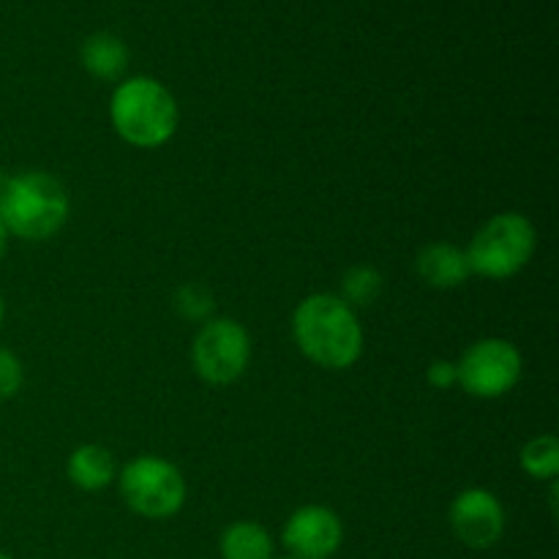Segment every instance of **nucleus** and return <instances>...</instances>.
Wrapping results in <instances>:
<instances>
[{"instance_id": "nucleus-1", "label": "nucleus", "mask_w": 559, "mask_h": 559, "mask_svg": "<svg viewBox=\"0 0 559 559\" xmlns=\"http://www.w3.org/2000/svg\"><path fill=\"white\" fill-rule=\"evenodd\" d=\"M293 338L314 366L344 371L364 355V325L353 306L336 293H314L293 311Z\"/></svg>"}, {"instance_id": "nucleus-2", "label": "nucleus", "mask_w": 559, "mask_h": 559, "mask_svg": "<svg viewBox=\"0 0 559 559\" xmlns=\"http://www.w3.org/2000/svg\"><path fill=\"white\" fill-rule=\"evenodd\" d=\"M71 200L63 180L44 169H25L5 178L0 189V222L11 238L44 243L69 222Z\"/></svg>"}, {"instance_id": "nucleus-3", "label": "nucleus", "mask_w": 559, "mask_h": 559, "mask_svg": "<svg viewBox=\"0 0 559 559\" xmlns=\"http://www.w3.org/2000/svg\"><path fill=\"white\" fill-rule=\"evenodd\" d=\"M109 120L120 140L142 151H153L175 136L180 109L164 82L153 76H129L112 91Z\"/></svg>"}, {"instance_id": "nucleus-4", "label": "nucleus", "mask_w": 559, "mask_h": 559, "mask_svg": "<svg viewBox=\"0 0 559 559\" xmlns=\"http://www.w3.org/2000/svg\"><path fill=\"white\" fill-rule=\"evenodd\" d=\"M535 249H538L535 224L524 213L508 211L491 216L473 235L464 254H467L469 271L475 276L502 282V278L522 273L530 265V260H533Z\"/></svg>"}, {"instance_id": "nucleus-5", "label": "nucleus", "mask_w": 559, "mask_h": 559, "mask_svg": "<svg viewBox=\"0 0 559 559\" xmlns=\"http://www.w3.org/2000/svg\"><path fill=\"white\" fill-rule=\"evenodd\" d=\"M118 489L126 506L142 519H173L183 511L186 486L183 473L162 456H136L118 469Z\"/></svg>"}, {"instance_id": "nucleus-6", "label": "nucleus", "mask_w": 559, "mask_h": 559, "mask_svg": "<svg viewBox=\"0 0 559 559\" xmlns=\"http://www.w3.org/2000/svg\"><path fill=\"white\" fill-rule=\"evenodd\" d=\"M191 364L207 385H233L251 364V336L246 325L229 317L202 322L191 344Z\"/></svg>"}, {"instance_id": "nucleus-7", "label": "nucleus", "mask_w": 559, "mask_h": 559, "mask_svg": "<svg viewBox=\"0 0 559 559\" xmlns=\"http://www.w3.org/2000/svg\"><path fill=\"white\" fill-rule=\"evenodd\" d=\"M524 358L508 338H480L469 344L456 360V385L467 396L500 399L519 385Z\"/></svg>"}, {"instance_id": "nucleus-8", "label": "nucleus", "mask_w": 559, "mask_h": 559, "mask_svg": "<svg viewBox=\"0 0 559 559\" xmlns=\"http://www.w3.org/2000/svg\"><path fill=\"white\" fill-rule=\"evenodd\" d=\"M448 522L467 549L486 551L500 544L506 533V508L489 489H464L451 502Z\"/></svg>"}, {"instance_id": "nucleus-9", "label": "nucleus", "mask_w": 559, "mask_h": 559, "mask_svg": "<svg viewBox=\"0 0 559 559\" xmlns=\"http://www.w3.org/2000/svg\"><path fill=\"white\" fill-rule=\"evenodd\" d=\"M282 544L289 559H331L344 544V524L325 506H304L284 522Z\"/></svg>"}, {"instance_id": "nucleus-10", "label": "nucleus", "mask_w": 559, "mask_h": 559, "mask_svg": "<svg viewBox=\"0 0 559 559\" xmlns=\"http://www.w3.org/2000/svg\"><path fill=\"white\" fill-rule=\"evenodd\" d=\"M415 271H418L420 282L435 289H456L473 276L464 249L445 243V240H437V243L420 249L418 260H415Z\"/></svg>"}, {"instance_id": "nucleus-11", "label": "nucleus", "mask_w": 559, "mask_h": 559, "mask_svg": "<svg viewBox=\"0 0 559 559\" xmlns=\"http://www.w3.org/2000/svg\"><path fill=\"white\" fill-rule=\"evenodd\" d=\"M66 475L80 491H102L118 478V462L104 445H80L69 453Z\"/></svg>"}, {"instance_id": "nucleus-12", "label": "nucleus", "mask_w": 559, "mask_h": 559, "mask_svg": "<svg viewBox=\"0 0 559 559\" xmlns=\"http://www.w3.org/2000/svg\"><path fill=\"white\" fill-rule=\"evenodd\" d=\"M82 69L91 76L104 82H115L126 74L129 69V47L120 36L115 33H93V36L85 38L80 49Z\"/></svg>"}, {"instance_id": "nucleus-13", "label": "nucleus", "mask_w": 559, "mask_h": 559, "mask_svg": "<svg viewBox=\"0 0 559 559\" xmlns=\"http://www.w3.org/2000/svg\"><path fill=\"white\" fill-rule=\"evenodd\" d=\"M222 559H276L273 535L257 522H235L218 538Z\"/></svg>"}, {"instance_id": "nucleus-14", "label": "nucleus", "mask_w": 559, "mask_h": 559, "mask_svg": "<svg viewBox=\"0 0 559 559\" xmlns=\"http://www.w3.org/2000/svg\"><path fill=\"white\" fill-rule=\"evenodd\" d=\"M382 289H385V276L374 265H355L342 276V293H338V298L358 311L377 304Z\"/></svg>"}, {"instance_id": "nucleus-15", "label": "nucleus", "mask_w": 559, "mask_h": 559, "mask_svg": "<svg viewBox=\"0 0 559 559\" xmlns=\"http://www.w3.org/2000/svg\"><path fill=\"white\" fill-rule=\"evenodd\" d=\"M519 464L533 480H557L559 475V440L555 435L533 437L519 453Z\"/></svg>"}, {"instance_id": "nucleus-16", "label": "nucleus", "mask_w": 559, "mask_h": 559, "mask_svg": "<svg viewBox=\"0 0 559 559\" xmlns=\"http://www.w3.org/2000/svg\"><path fill=\"white\" fill-rule=\"evenodd\" d=\"M173 306L186 322H200L202 325V322L213 320L216 298H213V293L207 287H202V284L197 282H189L183 284V287H178V293H175L173 298Z\"/></svg>"}, {"instance_id": "nucleus-17", "label": "nucleus", "mask_w": 559, "mask_h": 559, "mask_svg": "<svg viewBox=\"0 0 559 559\" xmlns=\"http://www.w3.org/2000/svg\"><path fill=\"white\" fill-rule=\"evenodd\" d=\"M22 385H25V366L9 347H0V402L14 399Z\"/></svg>"}, {"instance_id": "nucleus-18", "label": "nucleus", "mask_w": 559, "mask_h": 559, "mask_svg": "<svg viewBox=\"0 0 559 559\" xmlns=\"http://www.w3.org/2000/svg\"><path fill=\"white\" fill-rule=\"evenodd\" d=\"M426 380H429L431 388H437V391H448L451 385H456V360H435V364H429V369H426Z\"/></svg>"}, {"instance_id": "nucleus-19", "label": "nucleus", "mask_w": 559, "mask_h": 559, "mask_svg": "<svg viewBox=\"0 0 559 559\" xmlns=\"http://www.w3.org/2000/svg\"><path fill=\"white\" fill-rule=\"evenodd\" d=\"M9 243H11V235L9 229H5V224L0 222V260H3L5 251H9Z\"/></svg>"}, {"instance_id": "nucleus-20", "label": "nucleus", "mask_w": 559, "mask_h": 559, "mask_svg": "<svg viewBox=\"0 0 559 559\" xmlns=\"http://www.w3.org/2000/svg\"><path fill=\"white\" fill-rule=\"evenodd\" d=\"M3 317H5V304H3V295H0V325H3Z\"/></svg>"}, {"instance_id": "nucleus-21", "label": "nucleus", "mask_w": 559, "mask_h": 559, "mask_svg": "<svg viewBox=\"0 0 559 559\" xmlns=\"http://www.w3.org/2000/svg\"><path fill=\"white\" fill-rule=\"evenodd\" d=\"M5 178H9V175L3 173V167H0V189H3V183H5Z\"/></svg>"}, {"instance_id": "nucleus-22", "label": "nucleus", "mask_w": 559, "mask_h": 559, "mask_svg": "<svg viewBox=\"0 0 559 559\" xmlns=\"http://www.w3.org/2000/svg\"><path fill=\"white\" fill-rule=\"evenodd\" d=\"M0 559H14V557H9V555H5V551H0Z\"/></svg>"}, {"instance_id": "nucleus-23", "label": "nucleus", "mask_w": 559, "mask_h": 559, "mask_svg": "<svg viewBox=\"0 0 559 559\" xmlns=\"http://www.w3.org/2000/svg\"><path fill=\"white\" fill-rule=\"evenodd\" d=\"M284 559H289V557H284Z\"/></svg>"}]
</instances>
